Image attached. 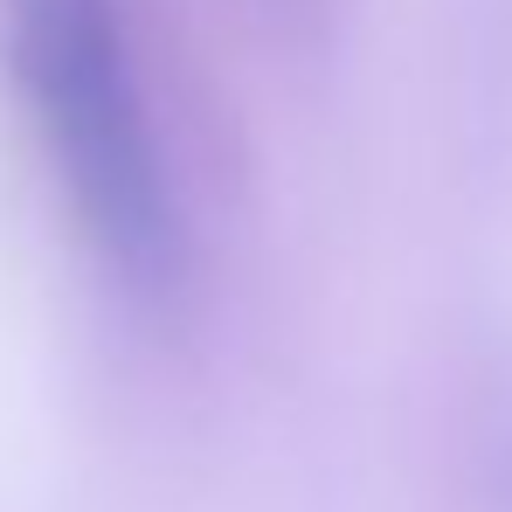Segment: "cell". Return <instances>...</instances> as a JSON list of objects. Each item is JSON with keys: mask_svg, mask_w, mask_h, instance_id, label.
Listing matches in <instances>:
<instances>
[{"mask_svg": "<svg viewBox=\"0 0 512 512\" xmlns=\"http://www.w3.org/2000/svg\"><path fill=\"white\" fill-rule=\"evenodd\" d=\"M0 21L14 90L77 236L125 291H167L180 215L118 0H0Z\"/></svg>", "mask_w": 512, "mask_h": 512, "instance_id": "1", "label": "cell"}]
</instances>
